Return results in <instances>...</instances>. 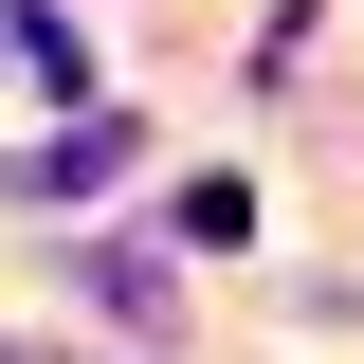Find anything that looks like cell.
I'll return each mask as SVG.
<instances>
[{"label": "cell", "instance_id": "1", "mask_svg": "<svg viewBox=\"0 0 364 364\" xmlns=\"http://www.w3.org/2000/svg\"><path fill=\"white\" fill-rule=\"evenodd\" d=\"M109 164H128V128H55V146H18V200H91Z\"/></svg>", "mask_w": 364, "mask_h": 364}]
</instances>
